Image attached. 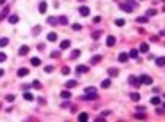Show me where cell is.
I'll list each match as a JSON object with an SVG mask.
<instances>
[{"label":"cell","mask_w":165,"mask_h":122,"mask_svg":"<svg viewBox=\"0 0 165 122\" xmlns=\"http://www.w3.org/2000/svg\"><path fill=\"white\" fill-rule=\"evenodd\" d=\"M96 97H98V90L94 87H87V89L84 90V96H82L84 101H92V99H96Z\"/></svg>","instance_id":"1"},{"label":"cell","mask_w":165,"mask_h":122,"mask_svg":"<svg viewBox=\"0 0 165 122\" xmlns=\"http://www.w3.org/2000/svg\"><path fill=\"white\" fill-rule=\"evenodd\" d=\"M135 5H137V4L133 2V0H128V2H121V4H119V7L124 11V12H131Z\"/></svg>","instance_id":"2"},{"label":"cell","mask_w":165,"mask_h":122,"mask_svg":"<svg viewBox=\"0 0 165 122\" xmlns=\"http://www.w3.org/2000/svg\"><path fill=\"white\" fill-rule=\"evenodd\" d=\"M138 80H140V83H144V85H151V83H153V78H151L149 74H140Z\"/></svg>","instance_id":"3"},{"label":"cell","mask_w":165,"mask_h":122,"mask_svg":"<svg viewBox=\"0 0 165 122\" xmlns=\"http://www.w3.org/2000/svg\"><path fill=\"white\" fill-rule=\"evenodd\" d=\"M128 81H130V85H131V87H135V89L140 85V80H138L137 76H130V80H128Z\"/></svg>","instance_id":"4"},{"label":"cell","mask_w":165,"mask_h":122,"mask_svg":"<svg viewBox=\"0 0 165 122\" xmlns=\"http://www.w3.org/2000/svg\"><path fill=\"white\" fill-rule=\"evenodd\" d=\"M78 12H80L82 16H89V14H91V9H89L87 5H82V7L78 9Z\"/></svg>","instance_id":"5"},{"label":"cell","mask_w":165,"mask_h":122,"mask_svg":"<svg viewBox=\"0 0 165 122\" xmlns=\"http://www.w3.org/2000/svg\"><path fill=\"white\" fill-rule=\"evenodd\" d=\"M29 74V67H21V69H18V76L20 78H23V76H27Z\"/></svg>","instance_id":"6"},{"label":"cell","mask_w":165,"mask_h":122,"mask_svg":"<svg viewBox=\"0 0 165 122\" xmlns=\"http://www.w3.org/2000/svg\"><path fill=\"white\" fill-rule=\"evenodd\" d=\"M27 53H30V48L27 44H23V46L20 48V55H27Z\"/></svg>","instance_id":"7"},{"label":"cell","mask_w":165,"mask_h":122,"mask_svg":"<svg viewBox=\"0 0 165 122\" xmlns=\"http://www.w3.org/2000/svg\"><path fill=\"white\" fill-rule=\"evenodd\" d=\"M114 44H116V37H114V35H108L107 37V46L110 48V46H114Z\"/></svg>","instance_id":"8"},{"label":"cell","mask_w":165,"mask_h":122,"mask_svg":"<svg viewBox=\"0 0 165 122\" xmlns=\"http://www.w3.org/2000/svg\"><path fill=\"white\" fill-rule=\"evenodd\" d=\"M46 7H48V4L46 2H39V12L43 14V12H46Z\"/></svg>","instance_id":"9"},{"label":"cell","mask_w":165,"mask_h":122,"mask_svg":"<svg viewBox=\"0 0 165 122\" xmlns=\"http://www.w3.org/2000/svg\"><path fill=\"white\" fill-rule=\"evenodd\" d=\"M155 62H156V66H158V67H163V66H165V57H158Z\"/></svg>","instance_id":"10"},{"label":"cell","mask_w":165,"mask_h":122,"mask_svg":"<svg viewBox=\"0 0 165 122\" xmlns=\"http://www.w3.org/2000/svg\"><path fill=\"white\" fill-rule=\"evenodd\" d=\"M69 46H71V41H62V42H60V50H68Z\"/></svg>","instance_id":"11"},{"label":"cell","mask_w":165,"mask_h":122,"mask_svg":"<svg viewBox=\"0 0 165 122\" xmlns=\"http://www.w3.org/2000/svg\"><path fill=\"white\" fill-rule=\"evenodd\" d=\"M46 37H48V41H52V42H55V41L59 39L57 37V34H55V32H50L48 35H46Z\"/></svg>","instance_id":"12"},{"label":"cell","mask_w":165,"mask_h":122,"mask_svg":"<svg viewBox=\"0 0 165 122\" xmlns=\"http://www.w3.org/2000/svg\"><path fill=\"white\" fill-rule=\"evenodd\" d=\"M130 99H131V101H138V99H140V94H138V92H131V94H130Z\"/></svg>","instance_id":"13"},{"label":"cell","mask_w":165,"mask_h":122,"mask_svg":"<svg viewBox=\"0 0 165 122\" xmlns=\"http://www.w3.org/2000/svg\"><path fill=\"white\" fill-rule=\"evenodd\" d=\"M117 59H119V62H126L128 59H130V55H128V53H121Z\"/></svg>","instance_id":"14"},{"label":"cell","mask_w":165,"mask_h":122,"mask_svg":"<svg viewBox=\"0 0 165 122\" xmlns=\"http://www.w3.org/2000/svg\"><path fill=\"white\" fill-rule=\"evenodd\" d=\"M73 87H77V80H69V81H66V89H73Z\"/></svg>","instance_id":"15"},{"label":"cell","mask_w":165,"mask_h":122,"mask_svg":"<svg viewBox=\"0 0 165 122\" xmlns=\"http://www.w3.org/2000/svg\"><path fill=\"white\" fill-rule=\"evenodd\" d=\"M60 97H62V99H69V97H71V92L69 90H62L60 92Z\"/></svg>","instance_id":"16"},{"label":"cell","mask_w":165,"mask_h":122,"mask_svg":"<svg viewBox=\"0 0 165 122\" xmlns=\"http://www.w3.org/2000/svg\"><path fill=\"white\" fill-rule=\"evenodd\" d=\"M9 7H5V9L2 11V12H0V20H4V18H7V14H9Z\"/></svg>","instance_id":"17"},{"label":"cell","mask_w":165,"mask_h":122,"mask_svg":"<svg viewBox=\"0 0 165 122\" xmlns=\"http://www.w3.org/2000/svg\"><path fill=\"white\" fill-rule=\"evenodd\" d=\"M57 21L60 23V25H68V18H66V16H59Z\"/></svg>","instance_id":"18"},{"label":"cell","mask_w":165,"mask_h":122,"mask_svg":"<svg viewBox=\"0 0 165 122\" xmlns=\"http://www.w3.org/2000/svg\"><path fill=\"white\" fill-rule=\"evenodd\" d=\"M59 21H57V18H55V16H50L48 18V25H52V27H53V25H57Z\"/></svg>","instance_id":"19"},{"label":"cell","mask_w":165,"mask_h":122,"mask_svg":"<svg viewBox=\"0 0 165 122\" xmlns=\"http://www.w3.org/2000/svg\"><path fill=\"white\" fill-rule=\"evenodd\" d=\"M147 50H149V44H147V42H142V44H140V51H142V53H147Z\"/></svg>","instance_id":"20"},{"label":"cell","mask_w":165,"mask_h":122,"mask_svg":"<svg viewBox=\"0 0 165 122\" xmlns=\"http://www.w3.org/2000/svg\"><path fill=\"white\" fill-rule=\"evenodd\" d=\"M23 97H25V101H34V96H32L30 92H25V94H23Z\"/></svg>","instance_id":"21"},{"label":"cell","mask_w":165,"mask_h":122,"mask_svg":"<svg viewBox=\"0 0 165 122\" xmlns=\"http://www.w3.org/2000/svg\"><path fill=\"white\" fill-rule=\"evenodd\" d=\"M80 53H82L80 50H73V51H71V59H78V57H80Z\"/></svg>","instance_id":"22"},{"label":"cell","mask_w":165,"mask_h":122,"mask_svg":"<svg viewBox=\"0 0 165 122\" xmlns=\"http://www.w3.org/2000/svg\"><path fill=\"white\" fill-rule=\"evenodd\" d=\"M18 20H20V18L16 16V14H11V16H9V23H18Z\"/></svg>","instance_id":"23"},{"label":"cell","mask_w":165,"mask_h":122,"mask_svg":"<svg viewBox=\"0 0 165 122\" xmlns=\"http://www.w3.org/2000/svg\"><path fill=\"white\" fill-rule=\"evenodd\" d=\"M99 60H101V55H94V57L91 59V64H98Z\"/></svg>","instance_id":"24"},{"label":"cell","mask_w":165,"mask_h":122,"mask_svg":"<svg viewBox=\"0 0 165 122\" xmlns=\"http://www.w3.org/2000/svg\"><path fill=\"white\" fill-rule=\"evenodd\" d=\"M110 83H112V81H110V80L107 78V80H103V81H101V87H103V89H108V87H110Z\"/></svg>","instance_id":"25"},{"label":"cell","mask_w":165,"mask_h":122,"mask_svg":"<svg viewBox=\"0 0 165 122\" xmlns=\"http://www.w3.org/2000/svg\"><path fill=\"white\" fill-rule=\"evenodd\" d=\"M7 44H9V41L5 39V37H2V39H0V48H5Z\"/></svg>","instance_id":"26"},{"label":"cell","mask_w":165,"mask_h":122,"mask_svg":"<svg viewBox=\"0 0 165 122\" xmlns=\"http://www.w3.org/2000/svg\"><path fill=\"white\" fill-rule=\"evenodd\" d=\"M128 55H130L131 59H137V57H138V51H137V50H130V53H128Z\"/></svg>","instance_id":"27"},{"label":"cell","mask_w":165,"mask_h":122,"mask_svg":"<svg viewBox=\"0 0 165 122\" xmlns=\"http://www.w3.org/2000/svg\"><path fill=\"white\" fill-rule=\"evenodd\" d=\"M108 74H110V76H117V74H119V71H117V69H114V67H110V69H108Z\"/></svg>","instance_id":"28"},{"label":"cell","mask_w":165,"mask_h":122,"mask_svg":"<svg viewBox=\"0 0 165 122\" xmlns=\"http://www.w3.org/2000/svg\"><path fill=\"white\" fill-rule=\"evenodd\" d=\"M87 119H89V115H87V113H80V115H78V120H82V122H84V120H87Z\"/></svg>","instance_id":"29"},{"label":"cell","mask_w":165,"mask_h":122,"mask_svg":"<svg viewBox=\"0 0 165 122\" xmlns=\"http://www.w3.org/2000/svg\"><path fill=\"white\" fill-rule=\"evenodd\" d=\"M137 21H138V23H147V16H138Z\"/></svg>","instance_id":"30"},{"label":"cell","mask_w":165,"mask_h":122,"mask_svg":"<svg viewBox=\"0 0 165 122\" xmlns=\"http://www.w3.org/2000/svg\"><path fill=\"white\" fill-rule=\"evenodd\" d=\"M30 64H32V66H41V60H39V59H36V57H34V59H32V60H30Z\"/></svg>","instance_id":"31"},{"label":"cell","mask_w":165,"mask_h":122,"mask_svg":"<svg viewBox=\"0 0 165 122\" xmlns=\"http://www.w3.org/2000/svg\"><path fill=\"white\" fill-rule=\"evenodd\" d=\"M151 103H153V104H155V106H158V104H160V97H151Z\"/></svg>","instance_id":"32"},{"label":"cell","mask_w":165,"mask_h":122,"mask_svg":"<svg viewBox=\"0 0 165 122\" xmlns=\"http://www.w3.org/2000/svg\"><path fill=\"white\" fill-rule=\"evenodd\" d=\"M85 71H87L85 66H78V67H77V73H85Z\"/></svg>","instance_id":"33"},{"label":"cell","mask_w":165,"mask_h":122,"mask_svg":"<svg viewBox=\"0 0 165 122\" xmlns=\"http://www.w3.org/2000/svg\"><path fill=\"white\" fill-rule=\"evenodd\" d=\"M73 30H82V25H80V23H73Z\"/></svg>","instance_id":"34"},{"label":"cell","mask_w":165,"mask_h":122,"mask_svg":"<svg viewBox=\"0 0 165 122\" xmlns=\"http://www.w3.org/2000/svg\"><path fill=\"white\" fill-rule=\"evenodd\" d=\"M69 71H71V69H69V67H62V71H60V73H62V74H64V76H68V74H69Z\"/></svg>","instance_id":"35"},{"label":"cell","mask_w":165,"mask_h":122,"mask_svg":"<svg viewBox=\"0 0 165 122\" xmlns=\"http://www.w3.org/2000/svg\"><path fill=\"white\" fill-rule=\"evenodd\" d=\"M39 32H41V27H39V25H37V27H34V30H32V34H34V35H37Z\"/></svg>","instance_id":"36"},{"label":"cell","mask_w":165,"mask_h":122,"mask_svg":"<svg viewBox=\"0 0 165 122\" xmlns=\"http://www.w3.org/2000/svg\"><path fill=\"white\" fill-rule=\"evenodd\" d=\"M116 25H117V27H123V25H124V20H121V18L116 20Z\"/></svg>","instance_id":"37"},{"label":"cell","mask_w":165,"mask_h":122,"mask_svg":"<svg viewBox=\"0 0 165 122\" xmlns=\"http://www.w3.org/2000/svg\"><path fill=\"white\" fill-rule=\"evenodd\" d=\"M155 14H156L155 9H149V11H147V18H149V16H155Z\"/></svg>","instance_id":"38"},{"label":"cell","mask_w":165,"mask_h":122,"mask_svg":"<svg viewBox=\"0 0 165 122\" xmlns=\"http://www.w3.org/2000/svg\"><path fill=\"white\" fill-rule=\"evenodd\" d=\"M32 87H34V89H41V83H39V81L36 80L34 83H32Z\"/></svg>","instance_id":"39"},{"label":"cell","mask_w":165,"mask_h":122,"mask_svg":"<svg viewBox=\"0 0 165 122\" xmlns=\"http://www.w3.org/2000/svg\"><path fill=\"white\" fill-rule=\"evenodd\" d=\"M45 71H46V73H52V71H53V66H46V67H45Z\"/></svg>","instance_id":"40"},{"label":"cell","mask_w":165,"mask_h":122,"mask_svg":"<svg viewBox=\"0 0 165 122\" xmlns=\"http://www.w3.org/2000/svg\"><path fill=\"white\" fill-rule=\"evenodd\" d=\"M5 59H7L5 53H0V62H5Z\"/></svg>","instance_id":"41"},{"label":"cell","mask_w":165,"mask_h":122,"mask_svg":"<svg viewBox=\"0 0 165 122\" xmlns=\"http://www.w3.org/2000/svg\"><path fill=\"white\" fill-rule=\"evenodd\" d=\"M99 34H101V32H92V37H94V39H98V37H99Z\"/></svg>","instance_id":"42"},{"label":"cell","mask_w":165,"mask_h":122,"mask_svg":"<svg viewBox=\"0 0 165 122\" xmlns=\"http://www.w3.org/2000/svg\"><path fill=\"white\" fill-rule=\"evenodd\" d=\"M92 21H94V23H99V21H101V18H99V16H96V18H92Z\"/></svg>","instance_id":"43"},{"label":"cell","mask_w":165,"mask_h":122,"mask_svg":"<svg viewBox=\"0 0 165 122\" xmlns=\"http://www.w3.org/2000/svg\"><path fill=\"white\" fill-rule=\"evenodd\" d=\"M2 76H4V69H0V78H2Z\"/></svg>","instance_id":"44"},{"label":"cell","mask_w":165,"mask_h":122,"mask_svg":"<svg viewBox=\"0 0 165 122\" xmlns=\"http://www.w3.org/2000/svg\"><path fill=\"white\" fill-rule=\"evenodd\" d=\"M5 2H7V0H0V4H5Z\"/></svg>","instance_id":"45"},{"label":"cell","mask_w":165,"mask_h":122,"mask_svg":"<svg viewBox=\"0 0 165 122\" xmlns=\"http://www.w3.org/2000/svg\"><path fill=\"white\" fill-rule=\"evenodd\" d=\"M78 2H85V0H78Z\"/></svg>","instance_id":"46"},{"label":"cell","mask_w":165,"mask_h":122,"mask_svg":"<svg viewBox=\"0 0 165 122\" xmlns=\"http://www.w3.org/2000/svg\"><path fill=\"white\" fill-rule=\"evenodd\" d=\"M163 110H165V103H163Z\"/></svg>","instance_id":"47"},{"label":"cell","mask_w":165,"mask_h":122,"mask_svg":"<svg viewBox=\"0 0 165 122\" xmlns=\"http://www.w3.org/2000/svg\"><path fill=\"white\" fill-rule=\"evenodd\" d=\"M0 110H2V104H0Z\"/></svg>","instance_id":"48"},{"label":"cell","mask_w":165,"mask_h":122,"mask_svg":"<svg viewBox=\"0 0 165 122\" xmlns=\"http://www.w3.org/2000/svg\"><path fill=\"white\" fill-rule=\"evenodd\" d=\"M116 2H121V0H116Z\"/></svg>","instance_id":"49"},{"label":"cell","mask_w":165,"mask_h":122,"mask_svg":"<svg viewBox=\"0 0 165 122\" xmlns=\"http://www.w3.org/2000/svg\"><path fill=\"white\" fill-rule=\"evenodd\" d=\"M163 2H165V0H163Z\"/></svg>","instance_id":"50"}]
</instances>
